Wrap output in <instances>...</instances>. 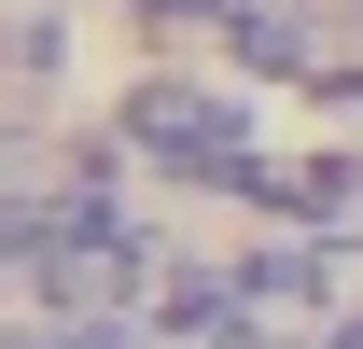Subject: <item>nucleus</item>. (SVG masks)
<instances>
[{
    "label": "nucleus",
    "mask_w": 363,
    "mask_h": 349,
    "mask_svg": "<svg viewBox=\"0 0 363 349\" xmlns=\"http://www.w3.org/2000/svg\"><path fill=\"white\" fill-rule=\"evenodd\" d=\"M126 140L168 154V168H210V182H266L252 140H238V112H224L210 84H140V98H126Z\"/></svg>",
    "instance_id": "nucleus-1"
}]
</instances>
